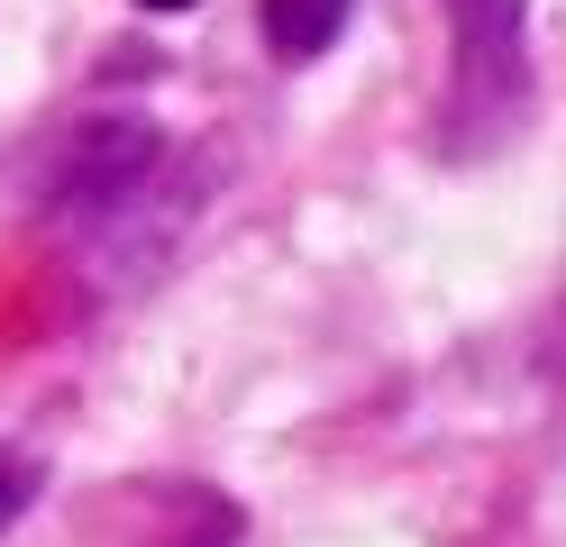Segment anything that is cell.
<instances>
[{"instance_id": "obj_1", "label": "cell", "mask_w": 566, "mask_h": 547, "mask_svg": "<svg viewBox=\"0 0 566 547\" xmlns=\"http://www.w3.org/2000/svg\"><path fill=\"white\" fill-rule=\"evenodd\" d=\"M457 19V55H467V73H521V0H448Z\"/></svg>"}, {"instance_id": "obj_2", "label": "cell", "mask_w": 566, "mask_h": 547, "mask_svg": "<svg viewBox=\"0 0 566 547\" xmlns=\"http://www.w3.org/2000/svg\"><path fill=\"white\" fill-rule=\"evenodd\" d=\"M347 28V0H265V46L283 64H311Z\"/></svg>"}, {"instance_id": "obj_3", "label": "cell", "mask_w": 566, "mask_h": 547, "mask_svg": "<svg viewBox=\"0 0 566 547\" xmlns=\"http://www.w3.org/2000/svg\"><path fill=\"white\" fill-rule=\"evenodd\" d=\"M28 502H38V465H28V456H10V448H0V529H10L19 520V511Z\"/></svg>"}, {"instance_id": "obj_4", "label": "cell", "mask_w": 566, "mask_h": 547, "mask_svg": "<svg viewBox=\"0 0 566 547\" xmlns=\"http://www.w3.org/2000/svg\"><path fill=\"white\" fill-rule=\"evenodd\" d=\"M137 10H192V0H137Z\"/></svg>"}]
</instances>
